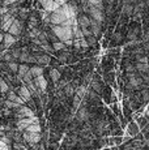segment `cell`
I'll return each mask as SVG.
<instances>
[{
    "instance_id": "33",
    "label": "cell",
    "mask_w": 149,
    "mask_h": 150,
    "mask_svg": "<svg viewBox=\"0 0 149 150\" xmlns=\"http://www.w3.org/2000/svg\"><path fill=\"white\" fill-rule=\"evenodd\" d=\"M21 54H22L21 48H16V50H13V51H12L13 59H18V60H20V57H21Z\"/></svg>"
},
{
    "instance_id": "42",
    "label": "cell",
    "mask_w": 149,
    "mask_h": 150,
    "mask_svg": "<svg viewBox=\"0 0 149 150\" xmlns=\"http://www.w3.org/2000/svg\"><path fill=\"white\" fill-rule=\"evenodd\" d=\"M144 51L149 52V42H144Z\"/></svg>"
},
{
    "instance_id": "44",
    "label": "cell",
    "mask_w": 149,
    "mask_h": 150,
    "mask_svg": "<svg viewBox=\"0 0 149 150\" xmlns=\"http://www.w3.org/2000/svg\"><path fill=\"white\" fill-rule=\"evenodd\" d=\"M143 150H145V149H143Z\"/></svg>"
},
{
    "instance_id": "43",
    "label": "cell",
    "mask_w": 149,
    "mask_h": 150,
    "mask_svg": "<svg viewBox=\"0 0 149 150\" xmlns=\"http://www.w3.org/2000/svg\"><path fill=\"white\" fill-rule=\"evenodd\" d=\"M148 8H149V7H148ZM148 13H149V9H148Z\"/></svg>"
},
{
    "instance_id": "38",
    "label": "cell",
    "mask_w": 149,
    "mask_h": 150,
    "mask_svg": "<svg viewBox=\"0 0 149 150\" xmlns=\"http://www.w3.org/2000/svg\"><path fill=\"white\" fill-rule=\"evenodd\" d=\"M0 150H11L9 145H7V144H4L3 141H0Z\"/></svg>"
},
{
    "instance_id": "9",
    "label": "cell",
    "mask_w": 149,
    "mask_h": 150,
    "mask_svg": "<svg viewBox=\"0 0 149 150\" xmlns=\"http://www.w3.org/2000/svg\"><path fill=\"white\" fill-rule=\"evenodd\" d=\"M17 94H18L20 97L24 99V102H29V100L31 99V91L28 89V86L26 85H22V86H20L18 89H17Z\"/></svg>"
},
{
    "instance_id": "8",
    "label": "cell",
    "mask_w": 149,
    "mask_h": 150,
    "mask_svg": "<svg viewBox=\"0 0 149 150\" xmlns=\"http://www.w3.org/2000/svg\"><path fill=\"white\" fill-rule=\"evenodd\" d=\"M17 42V37L12 35L9 33L4 34V39H3V50H8L11 48V46H13Z\"/></svg>"
},
{
    "instance_id": "28",
    "label": "cell",
    "mask_w": 149,
    "mask_h": 150,
    "mask_svg": "<svg viewBox=\"0 0 149 150\" xmlns=\"http://www.w3.org/2000/svg\"><path fill=\"white\" fill-rule=\"evenodd\" d=\"M25 132H30V133H41V125L39 124H33Z\"/></svg>"
},
{
    "instance_id": "21",
    "label": "cell",
    "mask_w": 149,
    "mask_h": 150,
    "mask_svg": "<svg viewBox=\"0 0 149 150\" xmlns=\"http://www.w3.org/2000/svg\"><path fill=\"white\" fill-rule=\"evenodd\" d=\"M87 1L92 7H96V8H98V9L104 11V0H87Z\"/></svg>"
},
{
    "instance_id": "34",
    "label": "cell",
    "mask_w": 149,
    "mask_h": 150,
    "mask_svg": "<svg viewBox=\"0 0 149 150\" xmlns=\"http://www.w3.org/2000/svg\"><path fill=\"white\" fill-rule=\"evenodd\" d=\"M80 45H81V50H84V51H87L88 48L90 47V45L88 43L87 38H85V39H81V41H80Z\"/></svg>"
},
{
    "instance_id": "29",
    "label": "cell",
    "mask_w": 149,
    "mask_h": 150,
    "mask_svg": "<svg viewBox=\"0 0 149 150\" xmlns=\"http://www.w3.org/2000/svg\"><path fill=\"white\" fill-rule=\"evenodd\" d=\"M0 86H1V94H7L9 91V85H8L4 79L0 80Z\"/></svg>"
},
{
    "instance_id": "22",
    "label": "cell",
    "mask_w": 149,
    "mask_h": 150,
    "mask_svg": "<svg viewBox=\"0 0 149 150\" xmlns=\"http://www.w3.org/2000/svg\"><path fill=\"white\" fill-rule=\"evenodd\" d=\"M135 11V5L133 4H123V13L127 16H132Z\"/></svg>"
},
{
    "instance_id": "37",
    "label": "cell",
    "mask_w": 149,
    "mask_h": 150,
    "mask_svg": "<svg viewBox=\"0 0 149 150\" xmlns=\"http://www.w3.org/2000/svg\"><path fill=\"white\" fill-rule=\"evenodd\" d=\"M17 1H20V0H3V3H4L5 7H8V5H11V4H15V3H17Z\"/></svg>"
},
{
    "instance_id": "31",
    "label": "cell",
    "mask_w": 149,
    "mask_h": 150,
    "mask_svg": "<svg viewBox=\"0 0 149 150\" xmlns=\"http://www.w3.org/2000/svg\"><path fill=\"white\" fill-rule=\"evenodd\" d=\"M92 89H93L96 93H101L102 91V86L98 81H92Z\"/></svg>"
},
{
    "instance_id": "12",
    "label": "cell",
    "mask_w": 149,
    "mask_h": 150,
    "mask_svg": "<svg viewBox=\"0 0 149 150\" xmlns=\"http://www.w3.org/2000/svg\"><path fill=\"white\" fill-rule=\"evenodd\" d=\"M77 22H79V26L84 30V29H89L90 28V17L87 16V14H81L77 18Z\"/></svg>"
},
{
    "instance_id": "23",
    "label": "cell",
    "mask_w": 149,
    "mask_h": 150,
    "mask_svg": "<svg viewBox=\"0 0 149 150\" xmlns=\"http://www.w3.org/2000/svg\"><path fill=\"white\" fill-rule=\"evenodd\" d=\"M53 48L55 51H68L67 50V46H65L64 42H54L53 43Z\"/></svg>"
},
{
    "instance_id": "20",
    "label": "cell",
    "mask_w": 149,
    "mask_h": 150,
    "mask_svg": "<svg viewBox=\"0 0 149 150\" xmlns=\"http://www.w3.org/2000/svg\"><path fill=\"white\" fill-rule=\"evenodd\" d=\"M88 93H89V91H87V88H85L84 85H80L79 88L76 89V96H79L82 100H84V97H87Z\"/></svg>"
},
{
    "instance_id": "24",
    "label": "cell",
    "mask_w": 149,
    "mask_h": 150,
    "mask_svg": "<svg viewBox=\"0 0 149 150\" xmlns=\"http://www.w3.org/2000/svg\"><path fill=\"white\" fill-rule=\"evenodd\" d=\"M136 69L141 74L149 73V64H141V63H137V64H136Z\"/></svg>"
},
{
    "instance_id": "19",
    "label": "cell",
    "mask_w": 149,
    "mask_h": 150,
    "mask_svg": "<svg viewBox=\"0 0 149 150\" xmlns=\"http://www.w3.org/2000/svg\"><path fill=\"white\" fill-rule=\"evenodd\" d=\"M50 77L51 80H53V82H59L60 81V77H62V74H60V72L58 69H51L50 71Z\"/></svg>"
},
{
    "instance_id": "30",
    "label": "cell",
    "mask_w": 149,
    "mask_h": 150,
    "mask_svg": "<svg viewBox=\"0 0 149 150\" xmlns=\"http://www.w3.org/2000/svg\"><path fill=\"white\" fill-rule=\"evenodd\" d=\"M71 55L68 51H63V52H60L59 54V56H58V59H59V62H62V63H65L68 60V57H70Z\"/></svg>"
},
{
    "instance_id": "40",
    "label": "cell",
    "mask_w": 149,
    "mask_h": 150,
    "mask_svg": "<svg viewBox=\"0 0 149 150\" xmlns=\"http://www.w3.org/2000/svg\"><path fill=\"white\" fill-rule=\"evenodd\" d=\"M51 1H54V0H38V3H39V4H42V7H43V8L48 4V3H51Z\"/></svg>"
},
{
    "instance_id": "35",
    "label": "cell",
    "mask_w": 149,
    "mask_h": 150,
    "mask_svg": "<svg viewBox=\"0 0 149 150\" xmlns=\"http://www.w3.org/2000/svg\"><path fill=\"white\" fill-rule=\"evenodd\" d=\"M141 98H143V102H149V90H143Z\"/></svg>"
},
{
    "instance_id": "26",
    "label": "cell",
    "mask_w": 149,
    "mask_h": 150,
    "mask_svg": "<svg viewBox=\"0 0 149 150\" xmlns=\"http://www.w3.org/2000/svg\"><path fill=\"white\" fill-rule=\"evenodd\" d=\"M30 56H31V55L28 52L26 48H22V54H21V57H20V60H21V62L24 63V64H26V63H29Z\"/></svg>"
},
{
    "instance_id": "27",
    "label": "cell",
    "mask_w": 149,
    "mask_h": 150,
    "mask_svg": "<svg viewBox=\"0 0 149 150\" xmlns=\"http://www.w3.org/2000/svg\"><path fill=\"white\" fill-rule=\"evenodd\" d=\"M18 69H20V64H17L16 62L8 63V71L11 73H18Z\"/></svg>"
},
{
    "instance_id": "18",
    "label": "cell",
    "mask_w": 149,
    "mask_h": 150,
    "mask_svg": "<svg viewBox=\"0 0 149 150\" xmlns=\"http://www.w3.org/2000/svg\"><path fill=\"white\" fill-rule=\"evenodd\" d=\"M30 72L34 79H37V77H39V76H43V68H42V65H33V67L30 68Z\"/></svg>"
},
{
    "instance_id": "13",
    "label": "cell",
    "mask_w": 149,
    "mask_h": 150,
    "mask_svg": "<svg viewBox=\"0 0 149 150\" xmlns=\"http://www.w3.org/2000/svg\"><path fill=\"white\" fill-rule=\"evenodd\" d=\"M89 29L92 30V33H93V35L96 37V38H98V37L101 35V33H102L101 24L97 22V21H94V20H92V18H90V28Z\"/></svg>"
},
{
    "instance_id": "16",
    "label": "cell",
    "mask_w": 149,
    "mask_h": 150,
    "mask_svg": "<svg viewBox=\"0 0 149 150\" xmlns=\"http://www.w3.org/2000/svg\"><path fill=\"white\" fill-rule=\"evenodd\" d=\"M76 117H77V120L79 122H87L88 119H89V112H88V110L85 108V107H81L77 111V114H76Z\"/></svg>"
},
{
    "instance_id": "10",
    "label": "cell",
    "mask_w": 149,
    "mask_h": 150,
    "mask_svg": "<svg viewBox=\"0 0 149 150\" xmlns=\"http://www.w3.org/2000/svg\"><path fill=\"white\" fill-rule=\"evenodd\" d=\"M34 85L37 86V89H38V91H46V89H47V81H46V79L43 76H39L37 77V79H34Z\"/></svg>"
},
{
    "instance_id": "15",
    "label": "cell",
    "mask_w": 149,
    "mask_h": 150,
    "mask_svg": "<svg viewBox=\"0 0 149 150\" xmlns=\"http://www.w3.org/2000/svg\"><path fill=\"white\" fill-rule=\"evenodd\" d=\"M7 99H8V100H11V102L17 103V105H20V106H22V105L25 103V102H24V99H22V98L20 97L17 93H15V91H8Z\"/></svg>"
},
{
    "instance_id": "25",
    "label": "cell",
    "mask_w": 149,
    "mask_h": 150,
    "mask_svg": "<svg viewBox=\"0 0 149 150\" xmlns=\"http://www.w3.org/2000/svg\"><path fill=\"white\" fill-rule=\"evenodd\" d=\"M64 94L67 97H74L76 96V90H74V88H73V85H67L64 88Z\"/></svg>"
},
{
    "instance_id": "32",
    "label": "cell",
    "mask_w": 149,
    "mask_h": 150,
    "mask_svg": "<svg viewBox=\"0 0 149 150\" xmlns=\"http://www.w3.org/2000/svg\"><path fill=\"white\" fill-rule=\"evenodd\" d=\"M136 60H137V63H141V64H148V57L147 56L136 55Z\"/></svg>"
},
{
    "instance_id": "7",
    "label": "cell",
    "mask_w": 149,
    "mask_h": 150,
    "mask_svg": "<svg viewBox=\"0 0 149 150\" xmlns=\"http://www.w3.org/2000/svg\"><path fill=\"white\" fill-rule=\"evenodd\" d=\"M16 115H17V117H18V119H26V117H35L34 112L31 111L29 107H26V106H21L20 108H17Z\"/></svg>"
},
{
    "instance_id": "5",
    "label": "cell",
    "mask_w": 149,
    "mask_h": 150,
    "mask_svg": "<svg viewBox=\"0 0 149 150\" xmlns=\"http://www.w3.org/2000/svg\"><path fill=\"white\" fill-rule=\"evenodd\" d=\"M16 18L12 16V13H8L5 16H1V31L3 33H8L12 25L15 24Z\"/></svg>"
},
{
    "instance_id": "36",
    "label": "cell",
    "mask_w": 149,
    "mask_h": 150,
    "mask_svg": "<svg viewBox=\"0 0 149 150\" xmlns=\"http://www.w3.org/2000/svg\"><path fill=\"white\" fill-rule=\"evenodd\" d=\"M126 71H127V73H135V71H137V69H136V65L128 64L127 67H126Z\"/></svg>"
},
{
    "instance_id": "39",
    "label": "cell",
    "mask_w": 149,
    "mask_h": 150,
    "mask_svg": "<svg viewBox=\"0 0 149 150\" xmlns=\"http://www.w3.org/2000/svg\"><path fill=\"white\" fill-rule=\"evenodd\" d=\"M130 132H131V134H132V136H135V134L137 133V127L135 128V124H131V127H130Z\"/></svg>"
},
{
    "instance_id": "11",
    "label": "cell",
    "mask_w": 149,
    "mask_h": 150,
    "mask_svg": "<svg viewBox=\"0 0 149 150\" xmlns=\"http://www.w3.org/2000/svg\"><path fill=\"white\" fill-rule=\"evenodd\" d=\"M22 29H24V26H22V22H20L18 20H16L15 24L12 25V28L9 29V31H8V33L12 34V35H15V37H18L20 34L22 33Z\"/></svg>"
},
{
    "instance_id": "2",
    "label": "cell",
    "mask_w": 149,
    "mask_h": 150,
    "mask_svg": "<svg viewBox=\"0 0 149 150\" xmlns=\"http://www.w3.org/2000/svg\"><path fill=\"white\" fill-rule=\"evenodd\" d=\"M67 16H65L63 8H59L56 12H54L50 16V25L51 26H58V25H63L65 21H67Z\"/></svg>"
},
{
    "instance_id": "1",
    "label": "cell",
    "mask_w": 149,
    "mask_h": 150,
    "mask_svg": "<svg viewBox=\"0 0 149 150\" xmlns=\"http://www.w3.org/2000/svg\"><path fill=\"white\" fill-rule=\"evenodd\" d=\"M51 26V25H50ZM51 30L55 34V37L58 39H60V42H68V41H73L74 35H73V28L70 26H63V25H58V26H51Z\"/></svg>"
},
{
    "instance_id": "41",
    "label": "cell",
    "mask_w": 149,
    "mask_h": 150,
    "mask_svg": "<svg viewBox=\"0 0 149 150\" xmlns=\"http://www.w3.org/2000/svg\"><path fill=\"white\" fill-rule=\"evenodd\" d=\"M87 41H88V43H89L90 46H93L94 43H96V37H89V38H87Z\"/></svg>"
},
{
    "instance_id": "6",
    "label": "cell",
    "mask_w": 149,
    "mask_h": 150,
    "mask_svg": "<svg viewBox=\"0 0 149 150\" xmlns=\"http://www.w3.org/2000/svg\"><path fill=\"white\" fill-rule=\"evenodd\" d=\"M41 137H42L41 133H30V132H24V134H22V138H24L28 144H30V145H35V144H38L39 141H41Z\"/></svg>"
},
{
    "instance_id": "4",
    "label": "cell",
    "mask_w": 149,
    "mask_h": 150,
    "mask_svg": "<svg viewBox=\"0 0 149 150\" xmlns=\"http://www.w3.org/2000/svg\"><path fill=\"white\" fill-rule=\"evenodd\" d=\"M87 12L89 13V17L92 20L99 22V24H102V22H104V20H105L104 11L98 9V8H96V7H92V5H88V7H87Z\"/></svg>"
},
{
    "instance_id": "17",
    "label": "cell",
    "mask_w": 149,
    "mask_h": 150,
    "mask_svg": "<svg viewBox=\"0 0 149 150\" xmlns=\"http://www.w3.org/2000/svg\"><path fill=\"white\" fill-rule=\"evenodd\" d=\"M35 59H37V63H39L41 65H48L51 62V57L48 55H35Z\"/></svg>"
},
{
    "instance_id": "3",
    "label": "cell",
    "mask_w": 149,
    "mask_h": 150,
    "mask_svg": "<svg viewBox=\"0 0 149 150\" xmlns=\"http://www.w3.org/2000/svg\"><path fill=\"white\" fill-rule=\"evenodd\" d=\"M33 124H39V120L37 116L35 117H26V119H18L16 123V127H17V131H26Z\"/></svg>"
},
{
    "instance_id": "14",
    "label": "cell",
    "mask_w": 149,
    "mask_h": 150,
    "mask_svg": "<svg viewBox=\"0 0 149 150\" xmlns=\"http://www.w3.org/2000/svg\"><path fill=\"white\" fill-rule=\"evenodd\" d=\"M30 72V67L28 64H20V69H18V73H17V79L20 80V81H24V77L26 76L28 73Z\"/></svg>"
}]
</instances>
